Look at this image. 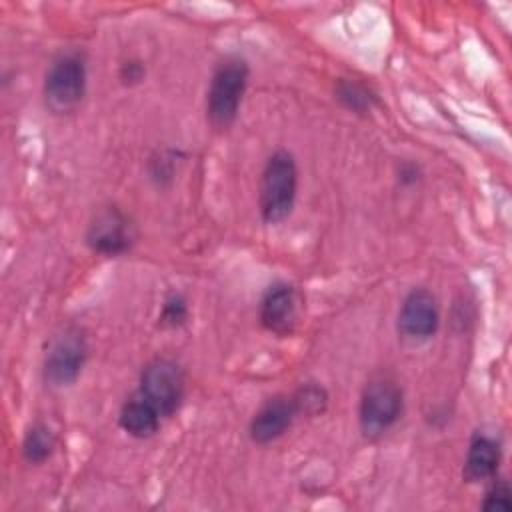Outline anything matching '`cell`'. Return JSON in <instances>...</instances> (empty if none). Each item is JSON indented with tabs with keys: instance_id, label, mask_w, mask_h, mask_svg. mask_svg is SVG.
<instances>
[{
	"instance_id": "cell-9",
	"label": "cell",
	"mask_w": 512,
	"mask_h": 512,
	"mask_svg": "<svg viewBox=\"0 0 512 512\" xmlns=\"http://www.w3.org/2000/svg\"><path fill=\"white\" fill-rule=\"evenodd\" d=\"M262 326L278 336H286L298 322V292L292 284H272L260 300Z\"/></svg>"
},
{
	"instance_id": "cell-2",
	"label": "cell",
	"mask_w": 512,
	"mask_h": 512,
	"mask_svg": "<svg viewBox=\"0 0 512 512\" xmlns=\"http://www.w3.org/2000/svg\"><path fill=\"white\" fill-rule=\"evenodd\" d=\"M248 84V64L240 56H226L212 72L206 94V116L212 126L228 128L240 110Z\"/></svg>"
},
{
	"instance_id": "cell-11",
	"label": "cell",
	"mask_w": 512,
	"mask_h": 512,
	"mask_svg": "<svg viewBox=\"0 0 512 512\" xmlns=\"http://www.w3.org/2000/svg\"><path fill=\"white\" fill-rule=\"evenodd\" d=\"M160 412L140 394L134 392L120 408V428L134 438H150L160 428Z\"/></svg>"
},
{
	"instance_id": "cell-17",
	"label": "cell",
	"mask_w": 512,
	"mask_h": 512,
	"mask_svg": "<svg viewBox=\"0 0 512 512\" xmlns=\"http://www.w3.org/2000/svg\"><path fill=\"white\" fill-rule=\"evenodd\" d=\"M512 492H510V486H508V482H504V480H498V482H494L492 486H490V490L486 492V496H484V502H482V508L484 510H504V512H508L510 508H512Z\"/></svg>"
},
{
	"instance_id": "cell-16",
	"label": "cell",
	"mask_w": 512,
	"mask_h": 512,
	"mask_svg": "<svg viewBox=\"0 0 512 512\" xmlns=\"http://www.w3.org/2000/svg\"><path fill=\"white\" fill-rule=\"evenodd\" d=\"M188 318V306L186 300L180 294H170L162 306V314H160V322L164 326L176 328L182 326Z\"/></svg>"
},
{
	"instance_id": "cell-4",
	"label": "cell",
	"mask_w": 512,
	"mask_h": 512,
	"mask_svg": "<svg viewBox=\"0 0 512 512\" xmlns=\"http://www.w3.org/2000/svg\"><path fill=\"white\" fill-rule=\"evenodd\" d=\"M402 406V390L392 378L378 376L370 380L362 392L358 410L360 430L364 436L376 438L390 430L400 420Z\"/></svg>"
},
{
	"instance_id": "cell-10",
	"label": "cell",
	"mask_w": 512,
	"mask_h": 512,
	"mask_svg": "<svg viewBox=\"0 0 512 512\" xmlns=\"http://www.w3.org/2000/svg\"><path fill=\"white\" fill-rule=\"evenodd\" d=\"M296 408L292 396H272L268 398L252 416L248 432L256 444H268L280 438L296 418Z\"/></svg>"
},
{
	"instance_id": "cell-14",
	"label": "cell",
	"mask_w": 512,
	"mask_h": 512,
	"mask_svg": "<svg viewBox=\"0 0 512 512\" xmlns=\"http://www.w3.org/2000/svg\"><path fill=\"white\" fill-rule=\"evenodd\" d=\"M334 94L342 106L358 114L370 112L372 106L376 104V94L370 90V86L354 78H340Z\"/></svg>"
},
{
	"instance_id": "cell-15",
	"label": "cell",
	"mask_w": 512,
	"mask_h": 512,
	"mask_svg": "<svg viewBox=\"0 0 512 512\" xmlns=\"http://www.w3.org/2000/svg\"><path fill=\"white\" fill-rule=\"evenodd\" d=\"M292 402L296 408V414H304V416H316L320 412H324L326 404H328V394L322 386L318 384H302L294 394H292Z\"/></svg>"
},
{
	"instance_id": "cell-13",
	"label": "cell",
	"mask_w": 512,
	"mask_h": 512,
	"mask_svg": "<svg viewBox=\"0 0 512 512\" xmlns=\"http://www.w3.org/2000/svg\"><path fill=\"white\" fill-rule=\"evenodd\" d=\"M54 448H56V436L46 424L36 422L26 430L22 440V454L26 462L42 464L52 456Z\"/></svg>"
},
{
	"instance_id": "cell-12",
	"label": "cell",
	"mask_w": 512,
	"mask_h": 512,
	"mask_svg": "<svg viewBox=\"0 0 512 512\" xmlns=\"http://www.w3.org/2000/svg\"><path fill=\"white\" fill-rule=\"evenodd\" d=\"M500 444L488 434H476L470 440L468 454L464 460V478L468 482L488 480L496 474L500 464Z\"/></svg>"
},
{
	"instance_id": "cell-1",
	"label": "cell",
	"mask_w": 512,
	"mask_h": 512,
	"mask_svg": "<svg viewBox=\"0 0 512 512\" xmlns=\"http://www.w3.org/2000/svg\"><path fill=\"white\" fill-rule=\"evenodd\" d=\"M298 190L296 160L288 150H276L262 170L260 178V214L268 224L286 220L294 208Z\"/></svg>"
},
{
	"instance_id": "cell-5",
	"label": "cell",
	"mask_w": 512,
	"mask_h": 512,
	"mask_svg": "<svg viewBox=\"0 0 512 512\" xmlns=\"http://www.w3.org/2000/svg\"><path fill=\"white\" fill-rule=\"evenodd\" d=\"M88 342L78 326L62 328L48 344L44 356V380L54 388L70 386L82 372Z\"/></svg>"
},
{
	"instance_id": "cell-3",
	"label": "cell",
	"mask_w": 512,
	"mask_h": 512,
	"mask_svg": "<svg viewBox=\"0 0 512 512\" xmlns=\"http://www.w3.org/2000/svg\"><path fill=\"white\" fill-rule=\"evenodd\" d=\"M86 92V62L80 52L58 54L44 76V100L52 114L74 112Z\"/></svg>"
},
{
	"instance_id": "cell-7",
	"label": "cell",
	"mask_w": 512,
	"mask_h": 512,
	"mask_svg": "<svg viewBox=\"0 0 512 512\" xmlns=\"http://www.w3.org/2000/svg\"><path fill=\"white\" fill-rule=\"evenodd\" d=\"M88 246L104 256H120L130 250L134 242V228L130 218L116 206H106L94 212L88 230Z\"/></svg>"
},
{
	"instance_id": "cell-18",
	"label": "cell",
	"mask_w": 512,
	"mask_h": 512,
	"mask_svg": "<svg viewBox=\"0 0 512 512\" xmlns=\"http://www.w3.org/2000/svg\"><path fill=\"white\" fill-rule=\"evenodd\" d=\"M144 78V66L138 60H128L120 68V80L124 84H136Z\"/></svg>"
},
{
	"instance_id": "cell-6",
	"label": "cell",
	"mask_w": 512,
	"mask_h": 512,
	"mask_svg": "<svg viewBox=\"0 0 512 512\" xmlns=\"http://www.w3.org/2000/svg\"><path fill=\"white\" fill-rule=\"evenodd\" d=\"M138 392L160 412L162 418L178 412L184 400V372L172 358H152L140 372Z\"/></svg>"
},
{
	"instance_id": "cell-8",
	"label": "cell",
	"mask_w": 512,
	"mask_h": 512,
	"mask_svg": "<svg viewBox=\"0 0 512 512\" xmlns=\"http://www.w3.org/2000/svg\"><path fill=\"white\" fill-rule=\"evenodd\" d=\"M440 314L434 294L426 288H414L406 294L398 312V332L410 342H424L438 330Z\"/></svg>"
}]
</instances>
